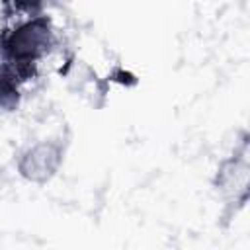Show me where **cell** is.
Segmentation results:
<instances>
[{"label":"cell","instance_id":"obj_1","mask_svg":"<svg viewBox=\"0 0 250 250\" xmlns=\"http://www.w3.org/2000/svg\"><path fill=\"white\" fill-rule=\"evenodd\" d=\"M57 47V29L49 14L14 20L0 31V61L10 64L25 84Z\"/></svg>","mask_w":250,"mask_h":250},{"label":"cell","instance_id":"obj_3","mask_svg":"<svg viewBox=\"0 0 250 250\" xmlns=\"http://www.w3.org/2000/svg\"><path fill=\"white\" fill-rule=\"evenodd\" d=\"M248 145L244 141L240 150H234L232 156L221 162L215 180L217 189H221L223 193H230L234 195V199L238 197L240 203H244L248 197Z\"/></svg>","mask_w":250,"mask_h":250},{"label":"cell","instance_id":"obj_5","mask_svg":"<svg viewBox=\"0 0 250 250\" xmlns=\"http://www.w3.org/2000/svg\"><path fill=\"white\" fill-rule=\"evenodd\" d=\"M55 0H0V12L6 20H21L29 16L47 14Z\"/></svg>","mask_w":250,"mask_h":250},{"label":"cell","instance_id":"obj_4","mask_svg":"<svg viewBox=\"0 0 250 250\" xmlns=\"http://www.w3.org/2000/svg\"><path fill=\"white\" fill-rule=\"evenodd\" d=\"M25 80L6 62L0 61V113L16 111L21 104Z\"/></svg>","mask_w":250,"mask_h":250},{"label":"cell","instance_id":"obj_2","mask_svg":"<svg viewBox=\"0 0 250 250\" xmlns=\"http://www.w3.org/2000/svg\"><path fill=\"white\" fill-rule=\"evenodd\" d=\"M64 143L61 139H43L27 145L23 150H20L16 158V168L20 176L33 184H45L49 182L62 166L64 162Z\"/></svg>","mask_w":250,"mask_h":250}]
</instances>
